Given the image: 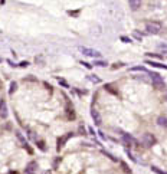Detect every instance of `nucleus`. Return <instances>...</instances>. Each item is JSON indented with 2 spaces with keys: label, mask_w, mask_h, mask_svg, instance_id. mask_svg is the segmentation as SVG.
I'll return each instance as SVG.
<instances>
[{
  "label": "nucleus",
  "mask_w": 167,
  "mask_h": 174,
  "mask_svg": "<svg viewBox=\"0 0 167 174\" xmlns=\"http://www.w3.org/2000/svg\"><path fill=\"white\" fill-rule=\"evenodd\" d=\"M134 37H135V39H137V40H141V39H143V36H141V35H140V33H138V32H137V30H134Z\"/></svg>",
  "instance_id": "obj_26"
},
{
  "label": "nucleus",
  "mask_w": 167,
  "mask_h": 174,
  "mask_svg": "<svg viewBox=\"0 0 167 174\" xmlns=\"http://www.w3.org/2000/svg\"><path fill=\"white\" fill-rule=\"evenodd\" d=\"M0 117L2 118H7V105L3 100L0 101Z\"/></svg>",
  "instance_id": "obj_10"
},
{
  "label": "nucleus",
  "mask_w": 167,
  "mask_h": 174,
  "mask_svg": "<svg viewBox=\"0 0 167 174\" xmlns=\"http://www.w3.org/2000/svg\"><path fill=\"white\" fill-rule=\"evenodd\" d=\"M121 166H122V170L125 171V173H128V174H131V168H128V167L125 166L124 163H121Z\"/></svg>",
  "instance_id": "obj_27"
},
{
  "label": "nucleus",
  "mask_w": 167,
  "mask_h": 174,
  "mask_svg": "<svg viewBox=\"0 0 167 174\" xmlns=\"http://www.w3.org/2000/svg\"><path fill=\"white\" fill-rule=\"evenodd\" d=\"M17 66H19V68H28V66H29V62H28V61H22Z\"/></svg>",
  "instance_id": "obj_24"
},
{
  "label": "nucleus",
  "mask_w": 167,
  "mask_h": 174,
  "mask_svg": "<svg viewBox=\"0 0 167 174\" xmlns=\"http://www.w3.org/2000/svg\"><path fill=\"white\" fill-rule=\"evenodd\" d=\"M6 62H7V63H9V65H10V66H12V68H19V66H17V65H16V63L13 62V61H10V59H7Z\"/></svg>",
  "instance_id": "obj_30"
},
{
  "label": "nucleus",
  "mask_w": 167,
  "mask_h": 174,
  "mask_svg": "<svg viewBox=\"0 0 167 174\" xmlns=\"http://www.w3.org/2000/svg\"><path fill=\"white\" fill-rule=\"evenodd\" d=\"M38 163L36 161H30L28 166H26V168H25V173L26 174H35L36 173V170H38Z\"/></svg>",
  "instance_id": "obj_7"
},
{
  "label": "nucleus",
  "mask_w": 167,
  "mask_h": 174,
  "mask_svg": "<svg viewBox=\"0 0 167 174\" xmlns=\"http://www.w3.org/2000/svg\"><path fill=\"white\" fill-rule=\"evenodd\" d=\"M120 39H121V42H124V43H131V42H133L128 36H121Z\"/></svg>",
  "instance_id": "obj_23"
},
{
  "label": "nucleus",
  "mask_w": 167,
  "mask_h": 174,
  "mask_svg": "<svg viewBox=\"0 0 167 174\" xmlns=\"http://www.w3.org/2000/svg\"><path fill=\"white\" fill-rule=\"evenodd\" d=\"M89 81L94 83H101V79L98 78V76H95V75H91V76H89Z\"/></svg>",
  "instance_id": "obj_20"
},
{
  "label": "nucleus",
  "mask_w": 167,
  "mask_h": 174,
  "mask_svg": "<svg viewBox=\"0 0 167 174\" xmlns=\"http://www.w3.org/2000/svg\"><path fill=\"white\" fill-rule=\"evenodd\" d=\"M94 65H95V66H100V68H105L107 65H108V63L105 62V61H101V59H95Z\"/></svg>",
  "instance_id": "obj_17"
},
{
  "label": "nucleus",
  "mask_w": 167,
  "mask_h": 174,
  "mask_svg": "<svg viewBox=\"0 0 167 174\" xmlns=\"http://www.w3.org/2000/svg\"><path fill=\"white\" fill-rule=\"evenodd\" d=\"M121 144L128 150L135 144V140H134V137L131 135V134H127V133H122L121 131Z\"/></svg>",
  "instance_id": "obj_5"
},
{
  "label": "nucleus",
  "mask_w": 167,
  "mask_h": 174,
  "mask_svg": "<svg viewBox=\"0 0 167 174\" xmlns=\"http://www.w3.org/2000/svg\"><path fill=\"white\" fill-rule=\"evenodd\" d=\"M0 62H3V59H0Z\"/></svg>",
  "instance_id": "obj_34"
},
{
  "label": "nucleus",
  "mask_w": 167,
  "mask_h": 174,
  "mask_svg": "<svg viewBox=\"0 0 167 174\" xmlns=\"http://www.w3.org/2000/svg\"><path fill=\"white\" fill-rule=\"evenodd\" d=\"M156 137L153 135V134H150V133H144L141 135V142H143V145L146 147V148H150V147H153V145L156 144Z\"/></svg>",
  "instance_id": "obj_4"
},
{
  "label": "nucleus",
  "mask_w": 167,
  "mask_h": 174,
  "mask_svg": "<svg viewBox=\"0 0 167 174\" xmlns=\"http://www.w3.org/2000/svg\"><path fill=\"white\" fill-rule=\"evenodd\" d=\"M85 134H87V131L84 128V125H79V135H85Z\"/></svg>",
  "instance_id": "obj_29"
},
{
  "label": "nucleus",
  "mask_w": 167,
  "mask_h": 174,
  "mask_svg": "<svg viewBox=\"0 0 167 174\" xmlns=\"http://www.w3.org/2000/svg\"><path fill=\"white\" fill-rule=\"evenodd\" d=\"M35 142H36V145H38V148L41 150V151H43V153H45V151H46L45 141H43V140H36V141H35Z\"/></svg>",
  "instance_id": "obj_16"
},
{
  "label": "nucleus",
  "mask_w": 167,
  "mask_h": 174,
  "mask_svg": "<svg viewBox=\"0 0 167 174\" xmlns=\"http://www.w3.org/2000/svg\"><path fill=\"white\" fill-rule=\"evenodd\" d=\"M74 137H75V133H68V134H65V135H62V137H58V140H56V150L61 151V150L65 147V144L68 142V140H69V138H74Z\"/></svg>",
  "instance_id": "obj_6"
},
{
  "label": "nucleus",
  "mask_w": 167,
  "mask_h": 174,
  "mask_svg": "<svg viewBox=\"0 0 167 174\" xmlns=\"http://www.w3.org/2000/svg\"><path fill=\"white\" fill-rule=\"evenodd\" d=\"M125 154H127V155H128V157H130V160H131V161H134V163H138V161H137V158H135V157H134V155H133V154H131V151H130V150H125Z\"/></svg>",
  "instance_id": "obj_21"
},
{
  "label": "nucleus",
  "mask_w": 167,
  "mask_h": 174,
  "mask_svg": "<svg viewBox=\"0 0 167 174\" xmlns=\"http://www.w3.org/2000/svg\"><path fill=\"white\" fill-rule=\"evenodd\" d=\"M17 91V82H10V88H9V95H13L15 92Z\"/></svg>",
  "instance_id": "obj_14"
},
{
  "label": "nucleus",
  "mask_w": 167,
  "mask_h": 174,
  "mask_svg": "<svg viewBox=\"0 0 167 174\" xmlns=\"http://www.w3.org/2000/svg\"><path fill=\"white\" fill-rule=\"evenodd\" d=\"M91 117H92V120H94V122H95L96 127H100V125L102 124V120H101L100 112L96 111V109H94V108L91 109Z\"/></svg>",
  "instance_id": "obj_8"
},
{
  "label": "nucleus",
  "mask_w": 167,
  "mask_h": 174,
  "mask_svg": "<svg viewBox=\"0 0 167 174\" xmlns=\"http://www.w3.org/2000/svg\"><path fill=\"white\" fill-rule=\"evenodd\" d=\"M147 56H150V58H157V59L161 58V55H156V53H147Z\"/></svg>",
  "instance_id": "obj_31"
},
{
  "label": "nucleus",
  "mask_w": 167,
  "mask_h": 174,
  "mask_svg": "<svg viewBox=\"0 0 167 174\" xmlns=\"http://www.w3.org/2000/svg\"><path fill=\"white\" fill-rule=\"evenodd\" d=\"M79 52L84 55V56H88V58H94V59H98L101 58V52L96 49H92V48H87V46H79L78 48Z\"/></svg>",
  "instance_id": "obj_1"
},
{
  "label": "nucleus",
  "mask_w": 167,
  "mask_h": 174,
  "mask_svg": "<svg viewBox=\"0 0 167 174\" xmlns=\"http://www.w3.org/2000/svg\"><path fill=\"white\" fill-rule=\"evenodd\" d=\"M105 89H107V91H109V92H111V94H114V95H120V92H118V91H115V89H114V88H113V85H105Z\"/></svg>",
  "instance_id": "obj_18"
},
{
  "label": "nucleus",
  "mask_w": 167,
  "mask_h": 174,
  "mask_svg": "<svg viewBox=\"0 0 167 174\" xmlns=\"http://www.w3.org/2000/svg\"><path fill=\"white\" fill-rule=\"evenodd\" d=\"M146 30L151 35H159L161 32V25L159 22H146Z\"/></svg>",
  "instance_id": "obj_3"
},
{
  "label": "nucleus",
  "mask_w": 167,
  "mask_h": 174,
  "mask_svg": "<svg viewBox=\"0 0 167 174\" xmlns=\"http://www.w3.org/2000/svg\"><path fill=\"white\" fill-rule=\"evenodd\" d=\"M131 70H141V72H144L146 68L144 66H134V68H131Z\"/></svg>",
  "instance_id": "obj_28"
},
{
  "label": "nucleus",
  "mask_w": 167,
  "mask_h": 174,
  "mask_svg": "<svg viewBox=\"0 0 167 174\" xmlns=\"http://www.w3.org/2000/svg\"><path fill=\"white\" fill-rule=\"evenodd\" d=\"M150 79L151 82H153V85H154L157 89H163V88H166V83H164V79L161 78V75L157 74V72H150Z\"/></svg>",
  "instance_id": "obj_2"
},
{
  "label": "nucleus",
  "mask_w": 167,
  "mask_h": 174,
  "mask_svg": "<svg viewBox=\"0 0 167 174\" xmlns=\"http://www.w3.org/2000/svg\"><path fill=\"white\" fill-rule=\"evenodd\" d=\"M15 134H16V138H17V141H19V142L22 144V147H25V145L28 144V141H26V138L23 137V134H22L20 131H16Z\"/></svg>",
  "instance_id": "obj_12"
},
{
  "label": "nucleus",
  "mask_w": 167,
  "mask_h": 174,
  "mask_svg": "<svg viewBox=\"0 0 167 174\" xmlns=\"http://www.w3.org/2000/svg\"><path fill=\"white\" fill-rule=\"evenodd\" d=\"M146 65H150V66H153V68H159V69L167 70V65H164V63H161V62H156V61H150V59L146 61Z\"/></svg>",
  "instance_id": "obj_9"
},
{
  "label": "nucleus",
  "mask_w": 167,
  "mask_h": 174,
  "mask_svg": "<svg viewBox=\"0 0 167 174\" xmlns=\"http://www.w3.org/2000/svg\"><path fill=\"white\" fill-rule=\"evenodd\" d=\"M23 148H25V150H26V151H28V153H29V154H30V155H32V154H33V150L30 148V145H29V144H26V145H25V147H23Z\"/></svg>",
  "instance_id": "obj_25"
},
{
  "label": "nucleus",
  "mask_w": 167,
  "mask_h": 174,
  "mask_svg": "<svg viewBox=\"0 0 167 174\" xmlns=\"http://www.w3.org/2000/svg\"><path fill=\"white\" fill-rule=\"evenodd\" d=\"M157 125L159 127H163V128H167V118L164 115H160L157 118Z\"/></svg>",
  "instance_id": "obj_13"
},
{
  "label": "nucleus",
  "mask_w": 167,
  "mask_h": 174,
  "mask_svg": "<svg viewBox=\"0 0 167 174\" xmlns=\"http://www.w3.org/2000/svg\"><path fill=\"white\" fill-rule=\"evenodd\" d=\"M98 135H100V137H101V138H102V140H105V137H104V134L101 133V131H100V133H98Z\"/></svg>",
  "instance_id": "obj_33"
},
{
  "label": "nucleus",
  "mask_w": 167,
  "mask_h": 174,
  "mask_svg": "<svg viewBox=\"0 0 167 174\" xmlns=\"http://www.w3.org/2000/svg\"><path fill=\"white\" fill-rule=\"evenodd\" d=\"M150 170L153 171V173H156V174H167V171L161 170V168H160V167H157V166H151Z\"/></svg>",
  "instance_id": "obj_15"
},
{
  "label": "nucleus",
  "mask_w": 167,
  "mask_h": 174,
  "mask_svg": "<svg viewBox=\"0 0 167 174\" xmlns=\"http://www.w3.org/2000/svg\"><path fill=\"white\" fill-rule=\"evenodd\" d=\"M58 82H59V85L61 87H63V88H69V83L65 81V79H62V78H58Z\"/></svg>",
  "instance_id": "obj_19"
},
{
  "label": "nucleus",
  "mask_w": 167,
  "mask_h": 174,
  "mask_svg": "<svg viewBox=\"0 0 167 174\" xmlns=\"http://www.w3.org/2000/svg\"><path fill=\"white\" fill-rule=\"evenodd\" d=\"M81 65H82V66H85L88 70L92 69V65H91V63H88V62H84V61H81Z\"/></svg>",
  "instance_id": "obj_22"
},
{
  "label": "nucleus",
  "mask_w": 167,
  "mask_h": 174,
  "mask_svg": "<svg viewBox=\"0 0 167 174\" xmlns=\"http://www.w3.org/2000/svg\"><path fill=\"white\" fill-rule=\"evenodd\" d=\"M26 79H28V81H30V82H36V81H38V79H36V78H33L32 75H29L28 78H25V81H26Z\"/></svg>",
  "instance_id": "obj_32"
},
{
  "label": "nucleus",
  "mask_w": 167,
  "mask_h": 174,
  "mask_svg": "<svg viewBox=\"0 0 167 174\" xmlns=\"http://www.w3.org/2000/svg\"><path fill=\"white\" fill-rule=\"evenodd\" d=\"M141 2L143 0H128V4H130V7H131V10H133V12L138 10L140 6H141Z\"/></svg>",
  "instance_id": "obj_11"
}]
</instances>
